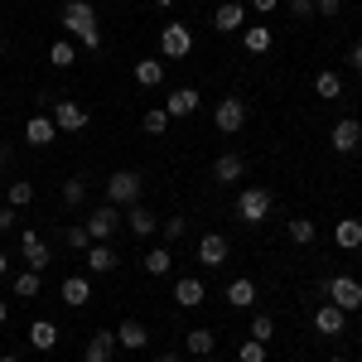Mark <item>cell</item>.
<instances>
[{"instance_id": "1", "label": "cell", "mask_w": 362, "mask_h": 362, "mask_svg": "<svg viewBox=\"0 0 362 362\" xmlns=\"http://www.w3.org/2000/svg\"><path fill=\"white\" fill-rule=\"evenodd\" d=\"M63 29L78 34V44H83L87 54L102 49V34H97V5H92V0H68V5H63Z\"/></svg>"}, {"instance_id": "2", "label": "cell", "mask_w": 362, "mask_h": 362, "mask_svg": "<svg viewBox=\"0 0 362 362\" xmlns=\"http://www.w3.org/2000/svg\"><path fill=\"white\" fill-rule=\"evenodd\" d=\"M324 295H329V305L353 314V309H362V280L358 276H334V280H324Z\"/></svg>"}, {"instance_id": "3", "label": "cell", "mask_w": 362, "mask_h": 362, "mask_svg": "<svg viewBox=\"0 0 362 362\" xmlns=\"http://www.w3.org/2000/svg\"><path fill=\"white\" fill-rule=\"evenodd\" d=\"M140 174L136 169H116L112 179H107V203H116V208H131V203H140Z\"/></svg>"}, {"instance_id": "4", "label": "cell", "mask_w": 362, "mask_h": 362, "mask_svg": "<svg viewBox=\"0 0 362 362\" xmlns=\"http://www.w3.org/2000/svg\"><path fill=\"white\" fill-rule=\"evenodd\" d=\"M237 218L242 223H266L271 218V189H261V184H251L237 194Z\"/></svg>"}, {"instance_id": "5", "label": "cell", "mask_w": 362, "mask_h": 362, "mask_svg": "<svg viewBox=\"0 0 362 362\" xmlns=\"http://www.w3.org/2000/svg\"><path fill=\"white\" fill-rule=\"evenodd\" d=\"M160 54L165 58H189L194 54V25H184V20L165 25L160 29Z\"/></svg>"}, {"instance_id": "6", "label": "cell", "mask_w": 362, "mask_h": 362, "mask_svg": "<svg viewBox=\"0 0 362 362\" xmlns=\"http://www.w3.org/2000/svg\"><path fill=\"white\" fill-rule=\"evenodd\" d=\"M213 126H218L223 136H237V131L247 126V102H242V97H223V102L213 107Z\"/></svg>"}, {"instance_id": "7", "label": "cell", "mask_w": 362, "mask_h": 362, "mask_svg": "<svg viewBox=\"0 0 362 362\" xmlns=\"http://www.w3.org/2000/svg\"><path fill=\"white\" fill-rule=\"evenodd\" d=\"M116 223H121V208H116V203H102V208H92V213H87L83 227L92 232V242H112Z\"/></svg>"}, {"instance_id": "8", "label": "cell", "mask_w": 362, "mask_h": 362, "mask_svg": "<svg viewBox=\"0 0 362 362\" xmlns=\"http://www.w3.org/2000/svg\"><path fill=\"white\" fill-rule=\"evenodd\" d=\"M20 256H25L29 271H39V276H44V266L54 261V256H49V242H44L34 227H25V232H20Z\"/></svg>"}, {"instance_id": "9", "label": "cell", "mask_w": 362, "mask_h": 362, "mask_svg": "<svg viewBox=\"0 0 362 362\" xmlns=\"http://www.w3.org/2000/svg\"><path fill=\"white\" fill-rule=\"evenodd\" d=\"M329 145H334L338 155H353V150L362 145V121H353V116L334 121V131H329Z\"/></svg>"}, {"instance_id": "10", "label": "cell", "mask_w": 362, "mask_h": 362, "mask_svg": "<svg viewBox=\"0 0 362 362\" xmlns=\"http://www.w3.org/2000/svg\"><path fill=\"white\" fill-rule=\"evenodd\" d=\"M198 107H203L198 87H174V92L165 97V112H169V121H184V116H194Z\"/></svg>"}, {"instance_id": "11", "label": "cell", "mask_w": 362, "mask_h": 362, "mask_svg": "<svg viewBox=\"0 0 362 362\" xmlns=\"http://www.w3.org/2000/svg\"><path fill=\"white\" fill-rule=\"evenodd\" d=\"M343 329H348V314H343L338 305H329V300H324V305L314 309V334H324V338H338Z\"/></svg>"}, {"instance_id": "12", "label": "cell", "mask_w": 362, "mask_h": 362, "mask_svg": "<svg viewBox=\"0 0 362 362\" xmlns=\"http://www.w3.org/2000/svg\"><path fill=\"white\" fill-rule=\"evenodd\" d=\"M203 300H208V285H203L198 276H179L174 280V305L179 309H198Z\"/></svg>"}, {"instance_id": "13", "label": "cell", "mask_w": 362, "mask_h": 362, "mask_svg": "<svg viewBox=\"0 0 362 362\" xmlns=\"http://www.w3.org/2000/svg\"><path fill=\"white\" fill-rule=\"evenodd\" d=\"M54 126L58 131H87V121H92V116H87V107H78V102H54Z\"/></svg>"}, {"instance_id": "14", "label": "cell", "mask_w": 362, "mask_h": 362, "mask_svg": "<svg viewBox=\"0 0 362 362\" xmlns=\"http://www.w3.org/2000/svg\"><path fill=\"white\" fill-rule=\"evenodd\" d=\"M227 251H232V247H227L223 232H208V237H198V261H203L208 271H218V266H223Z\"/></svg>"}, {"instance_id": "15", "label": "cell", "mask_w": 362, "mask_h": 362, "mask_svg": "<svg viewBox=\"0 0 362 362\" xmlns=\"http://www.w3.org/2000/svg\"><path fill=\"white\" fill-rule=\"evenodd\" d=\"M213 29H223V34H237V29H247V5L242 0H227L213 10Z\"/></svg>"}, {"instance_id": "16", "label": "cell", "mask_w": 362, "mask_h": 362, "mask_svg": "<svg viewBox=\"0 0 362 362\" xmlns=\"http://www.w3.org/2000/svg\"><path fill=\"white\" fill-rule=\"evenodd\" d=\"M58 300H63L68 309L92 305V280H87V276H68L63 285H58Z\"/></svg>"}, {"instance_id": "17", "label": "cell", "mask_w": 362, "mask_h": 362, "mask_svg": "<svg viewBox=\"0 0 362 362\" xmlns=\"http://www.w3.org/2000/svg\"><path fill=\"white\" fill-rule=\"evenodd\" d=\"M116 348H126V353H140V348H150V329H145L140 319H126V324H116Z\"/></svg>"}, {"instance_id": "18", "label": "cell", "mask_w": 362, "mask_h": 362, "mask_svg": "<svg viewBox=\"0 0 362 362\" xmlns=\"http://www.w3.org/2000/svg\"><path fill=\"white\" fill-rule=\"evenodd\" d=\"M25 338H29L34 353H54V348H58V324H54V319H34Z\"/></svg>"}, {"instance_id": "19", "label": "cell", "mask_w": 362, "mask_h": 362, "mask_svg": "<svg viewBox=\"0 0 362 362\" xmlns=\"http://www.w3.org/2000/svg\"><path fill=\"white\" fill-rule=\"evenodd\" d=\"M126 227H131V237H155V232H160V218H155L145 203H131V208H126Z\"/></svg>"}, {"instance_id": "20", "label": "cell", "mask_w": 362, "mask_h": 362, "mask_svg": "<svg viewBox=\"0 0 362 362\" xmlns=\"http://www.w3.org/2000/svg\"><path fill=\"white\" fill-rule=\"evenodd\" d=\"M83 256H87V271H92V276H112V271H116V251H112V242H92Z\"/></svg>"}, {"instance_id": "21", "label": "cell", "mask_w": 362, "mask_h": 362, "mask_svg": "<svg viewBox=\"0 0 362 362\" xmlns=\"http://www.w3.org/2000/svg\"><path fill=\"white\" fill-rule=\"evenodd\" d=\"M112 353H116V329H97V334L87 338L83 362H112Z\"/></svg>"}, {"instance_id": "22", "label": "cell", "mask_w": 362, "mask_h": 362, "mask_svg": "<svg viewBox=\"0 0 362 362\" xmlns=\"http://www.w3.org/2000/svg\"><path fill=\"white\" fill-rule=\"evenodd\" d=\"M54 136H58L54 116L34 112V116H29V121H25V140H29V145H54Z\"/></svg>"}, {"instance_id": "23", "label": "cell", "mask_w": 362, "mask_h": 362, "mask_svg": "<svg viewBox=\"0 0 362 362\" xmlns=\"http://www.w3.org/2000/svg\"><path fill=\"white\" fill-rule=\"evenodd\" d=\"M334 247H343V251L362 247V218H343V223H334Z\"/></svg>"}, {"instance_id": "24", "label": "cell", "mask_w": 362, "mask_h": 362, "mask_svg": "<svg viewBox=\"0 0 362 362\" xmlns=\"http://www.w3.org/2000/svg\"><path fill=\"white\" fill-rule=\"evenodd\" d=\"M165 73H169V68L160 63V58H140L136 68H131V78H136L140 87H160V83H165Z\"/></svg>"}, {"instance_id": "25", "label": "cell", "mask_w": 362, "mask_h": 362, "mask_svg": "<svg viewBox=\"0 0 362 362\" xmlns=\"http://www.w3.org/2000/svg\"><path fill=\"white\" fill-rule=\"evenodd\" d=\"M227 305H232V309H251V305H256V280L237 276L232 285H227Z\"/></svg>"}, {"instance_id": "26", "label": "cell", "mask_w": 362, "mask_h": 362, "mask_svg": "<svg viewBox=\"0 0 362 362\" xmlns=\"http://www.w3.org/2000/svg\"><path fill=\"white\" fill-rule=\"evenodd\" d=\"M242 174H247L242 155H218V160H213V179H218V184H237Z\"/></svg>"}, {"instance_id": "27", "label": "cell", "mask_w": 362, "mask_h": 362, "mask_svg": "<svg viewBox=\"0 0 362 362\" xmlns=\"http://www.w3.org/2000/svg\"><path fill=\"white\" fill-rule=\"evenodd\" d=\"M184 343H189V353H194V358H213L218 334H213V329H189V334H184Z\"/></svg>"}, {"instance_id": "28", "label": "cell", "mask_w": 362, "mask_h": 362, "mask_svg": "<svg viewBox=\"0 0 362 362\" xmlns=\"http://www.w3.org/2000/svg\"><path fill=\"white\" fill-rule=\"evenodd\" d=\"M140 266H145V276H169V266H174V256H169V247H155V251H145L140 256Z\"/></svg>"}, {"instance_id": "29", "label": "cell", "mask_w": 362, "mask_h": 362, "mask_svg": "<svg viewBox=\"0 0 362 362\" xmlns=\"http://www.w3.org/2000/svg\"><path fill=\"white\" fill-rule=\"evenodd\" d=\"M242 44H247V54H271V25L242 29Z\"/></svg>"}, {"instance_id": "30", "label": "cell", "mask_w": 362, "mask_h": 362, "mask_svg": "<svg viewBox=\"0 0 362 362\" xmlns=\"http://www.w3.org/2000/svg\"><path fill=\"white\" fill-rule=\"evenodd\" d=\"M314 92H319L324 102H334L338 92H343V78H338L334 68H324V73H314Z\"/></svg>"}, {"instance_id": "31", "label": "cell", "mask_w": 362, "mask_h": 362, "mask_svg": "<svg viewBox=\"0 0 362 362\" xmlns=\"http://www.w3.org/2000/svg\"><path fill=\"white\" fill-rule=\"evenodd\" d=\"M285 232H290V242H295V247H314V237H319V227L309 223V218H290Z\"/></svg>"}, {"instance_id": "32", "label": "cell", "mask_w": 362, "mask_h": 362, "mask_svg": "<svg viewBox=\"0 0 362 362\" xmlns=\"http://www.w3.org/2000/svg\"><path fill=\"white\" fill-rule=\"evenodd\" d=\"M63 203H68V208H83L87 203V179L83 174H73V179L63 184Z\"/></svg>"}, {"instance_id": "33", "label": "cell", "mask_w": 362, "mask_h": 362, "mask_svg": "<svg viewBox=\"0 0 362 362\" xmlns=\"http://www.w3.org/2000/svg\"><path fill=\"white\" fill-rule=\"evenodd\" d=\"M140 126H145L150 136H165V131H169V112H165V107H150V112L140 116Z\"/></svg>"}, {"instance_id": "34", "label": "cell", "mask_w": 362, "mask_h": 362, "mask_svg": "<svg viewBox=\"0 0 362 362\" xmlns=\"http://www.w3.org/2000/svg\"><path fill=\"white\" fill-rule=\"evenodd\" d=\"M49 63H54V68H73V63H78V49H73L68 39H58L54 49H49Z\"/></svg>"}, {"instance_id": "35", "label": "cell", "mask_w": 362, "mask_h": 362, "mask_svg": "<svg viewBox=\"0 0 362 362\" xmlns=\"http://www.w3.org/2000/svg\"><path fill=\"white\" fill-rule=\"evenodd\" d=\"M5 198H10V208H25V203H34V184H29V179H15V184L5 189Z\"/></svg>"}, {"instance_id": "36", "label": "cell", "mask_w": 362, "mask_h": 362, "mask_svg": "<svg viewBox=\"0 0 362 362\" xmlns=\"http://www.w3.org/2000/svg\"><path fill=\"white\" fill-rule=\"evenodd\" d=\"M184 232H189V218H179V213L160 223V237H165V247H169V242H184Z\"/></svg>"}, {"instance_id": "37", "label": "cell", "mask_w": 362, "mask_h": 362, "mask_svg": "<svg viewBox=\"0 0 362 362\" xmlns=\"http://www.w3.org/2000/svg\"><path fill=\"white\" fill-rule=\"evenodd\" d=\"M39 271H25V276H15V295H20V300H34V295H39Z\"/></svg>"}, {"instance_id": "38", "label": "cell", "mask_w": 362, "mask_h": 362, "mask_svg": "<svg viewBox=\"0 0 362 362\" xmlns=\"http://www.w3.org/2000/svg\"><path fill=\"white\" fill-rule=\"evenodd\" d=\"M251 338H256V343H271V338H276V319H271V314H256V319H251Z\"/></svg>"}, {"instance_id": "39", "label": "cell", "mask_w": 362, "mask_h": 362, "mask_svg": "<svg viewBox=\"0 0 362 362\" xmlns=\"http://www.w3.org/2000/svg\"><path fill=\"white\" fill-rule=\"evenodd\" d=\"M237 362H266V343H256V338H247V343L237 348Z\"/></svg>"}, {"instance_id": "40", "label": "cell", "mask_w": 362, "mask_h": 362, "mask_svg": "<svg viewBox=\"0 0 362 362\" xmlns=\"http://www.w3.org/2000/svg\"><path fill=\"white\" fill-rule=\"evenodd\" d=\"M63 237H68V247H73V251H87V247H92V232H87L83 223H78V227H68Z\"/></svg>"}, {"instance_id": "41", "label": "cell", "mask_w": 362, "mask_h": 362, "mask_svg": "<svg viewBox=\"0 0 362 362\" xmlns=\"http://www.w3.org/2000/svg\"><path fill=\"white\" fill-rule=\"evenodd\" d=\"M285 5H290V15H295V20H305V15H314V0H285Z\"/></svg>"}, {"instance_id": "42", "label": "cell", "mask_w": 362, "mask_h": 362, "mask_svg": "<svg viewBox=\"0 0 362 362\" xmlns=\"http://www.w3.org/2000/svg\"><path fill=\"white\" fill-rule=\"evenodd\" d=\"M314 10H319V15H338V10H343V0H314Z\"/></svg>"}, {"instance_id": "43", "label": "cell", "mask_w": 362, "mask_h": 362, "mask_svg": "<svg viewBox=\"0 0 362 362\" xmlns=\"http://www.w3.org/2000/svg\"><path fill=\"white\" fill-rule=\"evenodd\" d=\"M280 0H247V10H256V15H271Z\"/></svg>"}, {"instance_id": "44", "label": "cell", "mask_w": 362, "mask_h": 362, "mask_svg": "<svg viewBox=\"0 0 362 362\" xmlns=\"http://www.w3.org/2000/svg\"><path fill=\"white\" fill-rule=\"evenodd\" d=\"M348 68H353V73H362V39L353 44V54H348Z\"/></svg>"}, {"instance_id": "45", "label": "cell", "mask_w": 362, "mask_h": 362, "mask_svg": "<svg viewBox=\"0 0 362 362\" xmlns=\"http://www.w3.org/2000/svg\"><path fill=\"white\" fill-rule=\"evenodd\" d=\"M10 227H15V208L5 203V208H0V232H10Z\"/></svg>"}, {"instance_id": "46", "label": "cell", "mask_w": 362, "mask_h": 362, "mask_svg": "<svg viewBox=\"0 0 362 362\" xmlns=\"http://www.w3.org/2000/svg\"><path fill=\"white\" fill-rule=\"evenodd\" d=\"M5 324H10V305L0 300V329H5Z\"/></svg>"}, {"instance_id": "47", "label": "cell", "mask_w": 362, "mask_h": 362, "mask_svg": "<svg viewBox=\"0 0 362 362\" xmlns=\"http://www.w3.org/2000/svg\"><path fill=\"white\" fill-rule=\"evenodd\" d=\"M5 271H10V256H5V251H0V276H5Z\"/></svg>"}, {"instance_id": "48", "label": "cell", "mask_w": 362, "mask_h": 362, "mask_svg": "<svg viewBox=\"0 0 362 362\" xmlns=\"http://www.w3.org/2000/svg\"><path fill=\"white\" fill-rule=\"evenodd\" d=\"M155 362H179V358H174V353H160V358H155Z\"/></svg>"}, {"instance_id": "49", "label": "cell", "mask_w": 362, "mask_h": 362, "mask_svg": "<svg viewBox=\"0 0 362 362\" xmlns=\"http://www.w3.org/2000/svg\"><path fill=\"white\" fill-rule=\"evenodd\" d=\"M155 5H174V0H155Z\"/></svg>"}, {"instance_id": "50", "label": "cell", "mask_w": 362, "mask_h": 362, "mask_svg": "<svg viewBox=\"0 0 362 362\" xmlns=\"http://www.w3.org/2000/svg\"><path fill=\"white\" fill-rule=\"evenodd\" d=\"M0 362H20V358H0Z\"/></svg>"}, {"instance_id": "51", "label": "cell", "mask_w": 362, "mask_h": 362, "mask_svg": "<svg viewBox=\"0 0 362 362\" xmlns=\"http://www.w3.org/2000/svg\"><path fill=\"white\" fill-rule=\"evenodd\" d=\"M194 362H213V358H194Z\"/></svg>"}, {"instance_id": "52", "label": "cell", "mask_w": 362, "mask_h": 362, "mask_svg": "<svg viewBox=\"0 0 362 362\" xmlns=\"http://www.w3.org/2000/svg\"><path fill=\"white\" fill-rule=\"evenodd\" d=\"M329 362H348V358H329Z\"/></svg>"}]
</instances>
